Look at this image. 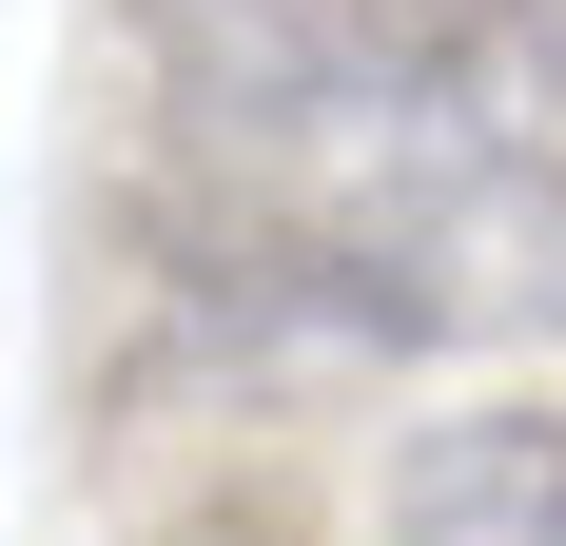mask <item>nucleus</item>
<instances>
[{
  "label": "nucleus",
  "mask_w": 566,
  "mask_h": 546,
  "mask_svg": "<svg viewBox=\"0 0 566 546\" xmlns=\"http://www.w3.org/2000/svg\"><path fill=\"white\" fill-rule=\"evenodd\" d=\"M137 254L254 351H566V137L489 98H157Z\"/></svg>",
  "instance_id": "1"
},
{
  "label": "nucleus",
  "mask_w": 566,
  "mask_h": 546,
  "mask_svg": "<svg viewBox=\"0 0 566 546\" xmlns=\"http://www.w3.org/2000/svg\"><path fill=\"white\" fill-rule=\"evenodd\" d=\"M137 98H509V20L489 0H117Z\"/></svg>",
  "instance_id": "2"
},
{
  "label": "nucleus",
  "mask_w": 566,
  "mask_h": 546,
  "mask_svg": "<svg viewBox=\"0 0 566 546\" xmlns=\"http://www.w3.org/2000/svg\"><path fill=\"white\" fill-rule=\"evenodd\" d=\"M391 546H566V410H450L391 449Z\"/></svg>",
  "instance_id": "3"
},
{
  "label": "nucleus",
  "mask_w": 566,
  "mask_h": 546,
  "mask_svg": "<svg viewBox=\"0 0 566 546\" xmlns=\"http://www.w3.org/2000/svg\"><path fill=\"white\" fill-rule=\"evenodd\" d=\"M489 20H509V98L566 117V0H489Z\"/></svg>",
  "instance_id": "4"
}]
</instances>
